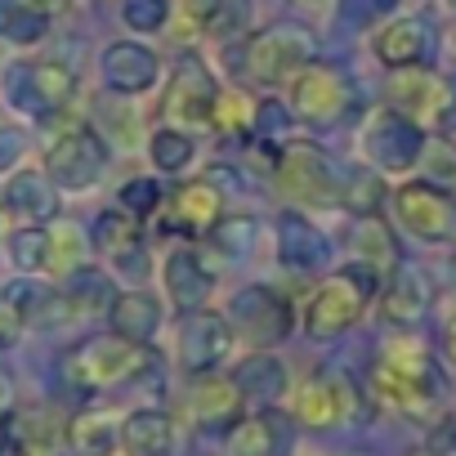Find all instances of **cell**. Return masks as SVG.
<instances>
[{
    "instance_id": "ffe728a7",
    "label": "cell",
    "mask_w": 456,
    "mask_h": 456,
    "mask_svg": "<svg viewBox=\"0 0 456 456\" xmlns=\"http://www.w3.org/2000/svg\"><path fill=\"white\" fill-rule=\"evenodd\" d=\"M188 407H192V416H197L201 425H224V429H228V425H233V420L242 416L247 398H242V389H238V380H233V376L206 371V376H197V380H192Z\"/></svg>"
},
{
    "instance_id": "4316f807",
    "label": "cell",
    "mask_w": 456,
    "mask_h": 456,
    "mask_svg": "<svg viewBox=\"0 0 456 456\" xmlns=\"http://www.w3.org/2000/svg\"><path fill=\"white\" fill-rule=\"evenodd\" d=\"M157 327H161V305H157V296H148V291H121V296L112 300V331H117V336H126V340H134V345H148V340L157 336Z\"/></svg>"
},
{
    "instance_id": "7c38bea8",
    "label": "cell",
    "mask_w": 456,
    "mask_h": 456,
    "mask_svg": "<svg viewBox=\"0 0 456 456\" xmlns=\"http://www.w3.org/2000/svg\"><path fill=\"white\" fill-rule=\"evenodd\" d=\"M358 394L340 371H314L300 389H296V420L309 429H336L354 416Z\"/></svg>"
},
{
    "instance_id": "52a82bcc",
    "label": "cell",
    "mask_w": 456,
    "mask_h": 456,
    "mask_svg": "<svg viewBox=\"0 0 456 456\" xmlns=\"http://www.w3.org/2000/svg\"><path fill=\"white\" fill-rule=\"evenodd\" d=\"M354 108V81L336 63H305L291 77V112L309 126H336Z\"/></svg>"
},
{
    "instance_id": "44dd1931",
    "label": "cell",
    "mask_w": 456,
    "mask_h": 456,
    "mask_svg": "<svg viewBox=\"0 0 456 456\" xmlns=\"http://www.w3.org/2000/svg\"><path fill=\"white\" fill-rule=\"evenodd\" d=\"M166 287H170V300H175V309H183V314H197L206 300H210V287H215V278H210V269L201 265V256L192 251V247H175L170 256H166Z\"/></svg>"
},
{
    "instance_id": "83f0119b",
    "label": "cell",
    "mask_w": 456,
    "mask_h": 456,
    "mask_svg": "<svg viewBox=\"0 0 456 456\" xmlns=\"http://www.w3.org/2000/svg\"><path fill=\"white\" fill-rule=\"evenodd\" d=\"M233 380H238L242 398H247V403H260V407H273V403L287 394V367H282L273 354L247 358V362L233 371Z\"/></svg>"
},
{
    "instance_id": "d590c367",
    "label": "cell",
    "mask_w": 456,
    "mask_h": 456,
    "mask_svg": "<svg viewBox=\"0 0 456 456\" xmlns=\"http://www.w3.org/2000/svg\"><path fill=\"white\" fill-rule=\"evenodd\" d=\"M121 19L130 32H161L170 19V0H121Z\"/></svg>"
},
{
    "instance_id": "484cf974",
    "label": "cell",
    "mask_w": 456,
    "mask_h": 456,
    "mask_svg": "<svg viewBox=\"0 0 456 456\" xmlns=\"http://www.w3.org/2000/svg\"><path fill=\"white\" fill-rule=\"evenodd\" d=\"M278 256H282V265H291V269H318V265L327 260V238L318 233L305 215L287 210V215L278 219Z\"/></svg>"
},
{
    "instance_id": "4fadbf2b",
    "label": "cell",
    "mask_w": 456,
    "mask_h": 456,
    "mask_svg": "<svg viewBox=\"0 0 456 456\" xmlns=\"http://www.w3.org/2000/svg\"><path fill=\"white\" fill-rule=\"evenodd\" d=\"M228 349H233V327H228V318L206 314V309H197V314L183 318L179 340H175V354H179V367L183 371L206 376V371H215L228 358Z\"/></svg>"
},
{
    "instance_id": "d6a6232c",
    "label": "cell",
    "mask_w": 456,
    "mask_h": 456,
    "mask_svg": "<svg viewBox=\"0 0 456 456\" xmlns=\"http://www.w3.org/2000/svg\"><path fill=\"white\" fill-rule=\"evenodd\" d=\"M148 152H152V161H157V170H166V175H179V170H188L192 166V139L183 134V130H175V126H166V130H157L152 139H148Z\"/></svg>"
},
{
    "instance_id": "f1b7e54d",
    "label": "cell",
    "mask_w": 456,
    "mask_h": 456,
    "mask_svg": "<svg viewBox=\"0 0 456 456\" xmlns=\"http://www.w3.org/2000/svg\"><path fill=\"white\" fill-rule=\"evenodd\" d=\"M68 447H72V456H117L121 425L108 411H81L68 425Z\"/></svg>"
},
{
    "instance_id": "74e56055",
    "label": "cell",
    "mask_w": 456,
    "mask_h": 456,
    "mask_svg": "<svg viewBox=\"0 0 456 456\" xmlns=\"http://www.w3.org/2000/svg\"><path fill=\"white\" fill-rule=\"evenodd\" d=\"M157 201H161V192H157V179H130L126 188H121V210H130L134 219H148L152 210H157Z\"/></svg>"
},
{
    "instance_id": "6da1fadb",
    "label": "cell",
    "mask_w": 456,
    "mask_h": 456,
    "mask_svg": "<svg viewBox=\"0 0 456 456\" xmlns=\"http://www.w3.org/2000/svg\"><path fill=\"white\" fill-rule=\"evenodd\" d=\"M371 394L403 416H429L443 398V380L429 345L411 331L389 336L371 362Z\"/></svg>"
},
{
    "instance_id": "9c48e42d",
    "label": "cell",
    "mask_w": 456,
    "mask_h": 456,
    "mask_svg": "<svg viewBox=\"0 0 456 456\" xmlns=\"http://www.w3.org/2000/svg\"><path fill=\"white\" fill-rule=\"evenodd\" d=\"M5 94L28 117H54L77 94V72H68L63 63H14Z\"/></svg>"
},
{
    "instance_id": "b9f144b4",
    "label": "cell",
    "mask_w": 456,
    "mask_h": 456,
    "mask_svg": "<svg viewBox=\"0 0 456 456\" xmlns=\"http://www.w3.org/2000/svg\"><path fill=\"white\" fill-rule=\"evenodd\" d=\"M10 407H14V380H10L5 367H0V420L10 416Z\"/></svg>"
},
{
    "instance_id": "f35d334b",
    "label": "cell",
    "mask_w": 456,
    "mask_h": 456,
    "mask_svg": "<svg viewBox=\"0 0 456 456\" xmlns=\"http://www.w3.org/2000/svg\"><path fill=\"white\" fill-rule=\"evenodd\" d=\"M210 233H215V242H219L228 256H242L247 242L256 238V224H251V219H238V215H224V219L210 228Z\"/></svg>"
},
{
    "instance_id": "9a60e30c",
    "label": "cell",
    "mask_w": 456,
    "mask_h": 456,
    "mask_svg": "<svg viewBox=\"0 0 456 456\" xmlns=\"http://www.w3.org/2000/svg\"><path fill=\"white\" fill-rule=\"evenodd\" d=\"M362 143H367V157H371L380 170L398 175V170H407V166L420 157V126L407 121L403 112H394V108H380V112L367 121Z\"/></svg>"
},
{
    "instance_id": "4dcf8cb0",
    "label": "cell",
    "mask_w": 456,
    "mask_h": 456,
    "mask_svg": "<svg viewBox=\"0 0 456 456\" xmlns=\"http://www.w3.org/2000/svg\"><path fill=\"white\" fill-rule=\"evenodd\" d=\"M349 247H354L358 265H367L376 273L385 265H394V238H389V228H385L380 215H358V224L349 228Z\"/></svg>"
},
{
    "instance_id": "8992f818",
    "label": "cell",
    "mask_w": 456,
    "mask_h": 456,
    "mask_svg": "<svg viewBox=\"0 0 456 456\" xmlns=\"http://www.w3.org/2000/svg\"><path fill=\"white\" fill-rule=\"evenodd\" d=\"M108 139L90 126H72L68 134H59L50 148H45V175L54 188H68V192H86L103 179L108 170Z\"/></svg>"
},
{
    "instance_id": "cb8c5ba5",
    "label": "cell",
    "mask_w": 456,
    "mask_h": 456,
    "mask_svg": "<svg viewBox=\"0 0 456 456\" xmlns=\"http://www.w3.org/2000/svg\"><path fill=\"white\" fill-rule=\"evenodd\" d=\"M0 206H5L10 215H19V219L41 224V219H50V215L59 210V197H54L50 175L19 170V175H10V183H5V188H0Z\"/></svg>"
},
{
    "instance_id": "e0dca14e",
    "label": "cell",
    "mask_w": 456,
    "mask_h": 456,
    "mask_svg": "<svg viewBox=\"0 0 456 456\" xmlns=\"http://www.w3.org/2000/svg\"><path fill=\"white\" fill-rule=\"evenodd\" d=\"M99 72H103V86H108V90H117V94H143V90L157 86V77H161V59H157L148 45L117 41V45L103 50Z\"/></svg>"
},
{
    "instance_id": "ba28073f",
    "label": "cell",
    "mask_w": 456,
    "mask_h": 456,
    "mask_svg": "<svg viewBox=\"0 0 456 456\" xmlns=\"http://www.w3.org/2000/svg\"><path fill=\"white\" fill-rule=\"evenodd\" d=\"M228 327H233L242 340H251L256 349H273L291 336L296 327V314H291V300L265 282L256 287H242L228 305Z\"/></svg>"
},
{
    "instance_id": "5bb4252c",
    "label": "cell",
    "mask_w": 456,
    "mask_h": 456,
    "mask_svg": "<svg viewBox=\"0 0 456 456\" xmlns=\"http://www.w3.org/2000/svg\"><path fill=\"white\" fill-rule=\"evenodd\" d=\"M447 99H452V77H434L425 68H398L389 77V103L407 121H429L443 130Z\"/></svg>"
},
{
    "instance_id": "277c9868",
    "label": "cell",
    "mask_w": 456,
    "mask_h": 456,
    "mask_svg": "<svg viewBox=\"0 0 456 456\" xmlns=\"http://www.w3.org/2000/svg\"><path fill=\"white\" fill-rule=\"evenodd\" d=\"M273 179L296 206H340V197H345V179H340L336 161L305 139H287L278 148Z\"/></svg>"
},
{
    "instance_id": "60d3db41",
    "label": "cell",
    "mask_w": 456,
    "mask_h": 456,
    "mask_svg": "<svg viewBox=\"0 0 456 456\" xmlns=\"http://www.w3.org/2000/svg\"><path fill=\"white\" fill-rule=\"evenodd\" d=\"M19 331H23V318L14 314V305L5 296H0V349H10L19 340Z\"/></svg>"
},
{
    "instance_id": "5b68a950",
    "label": "cell",
    "mask_w": 456,
    "mask_h": 456,
    "mask_svg": "<svg viewBox=\"0 0 456 456\" xmlns=\"http://www.w3.org/2000/svg\"><path fill=\"white\" fill-rule=\"evenodd\" d=\"M305 63H314V37L296 23H278V28H265L260 37L247 41L242 72L256 86H287Z\"/></svg>"
},
{
    "instance_id": "7a4b0ae2",
    "label": "cell",
    "mask_w": 456,
    "mask_h": 456,
    "mask_svg": "<svg viewBox=\"0 0 456 456\" xmlns=\"http://www.w3.org/2000/svg\"><path fill=\"white\" fill-rule=\"evenodd\" d=\"M376 287H380V273L367 269V265H349V269L327 273V278L318 282L314 300L305 305V331H309L314 340H336V336H345V331L367 314Z\"/></svg>"
},
{
    "instance_id": "ee69618b",
    "label": "cell",
    "mask_w": 456,
    "mask_h": 456,
    "mask_svg": "<svg viewBox=\"0 0 456 456\" xmlns=\"http://www.w3.org/2000/svg\"><path fill=\"white\" fill-rule=\"evenodd\" d=\"M19 5H28V10H41V14H50V10H59L63 0H19Z\"/></svg>"
},
{
    "instance_id": "d6986e66",
    "label": "cell",
    "mask_w": 456,
    "mask_h": 456,
    "mask_svg": "<svg viewBox=\"0 0 456 456\" xmlns=\"http://www.w3.org/2000/svg\"><path fill=\"white\" fill-rule=\"evenodd\" d=\"M224 219V192L206 179H188L175 188L170 197V228L179 233H210V228Z\"/></svg>"
},
{
    "instance_id": "7402d4cb",
    "label": "cell",
    "mask_w": 456,
    "mask_h": 456,
    "mask_svg": "<svg viewBox=\"0 0 456 456\" xmlns=\"http://www.w3.org/2000/svg\"><path fill=\"white\" fill-rule=\"evenodd\" d=\"M371 50H376V59L385 63V68H420V59L429 54V28L420 23V19H394V23H385L380 32H376V41H371Z\"/></svg>"
},
{
    "instance_id": "2e32d148",
    "label": "cell",
    "mask_w": 456,
    "mask_h": 456,
    "mask_svg": "<svg viewBox=\"0 0 456 456\" xmlns=\"http://www.w3.org/2000/svg\"><path fill=\"white\" fill-rule=\"evenodd\" d=\"M291 420L273 407H256L224 429V456H287Z\"/></svg>"
},
{
    "instance_id": "8fae6325",
    "label": "cell",
    "mask_w": 456,
    "mask_h": 456,
    "mask_svg": "<svg viewBox=\"0 0 456 456\" xmlns=\"http://www.w3.org/2000/svg\"><path fill=\"white\" fill-rule=\"evenodd\" d=\"M215 99H219V86L215 77L197 63V59H183L170 90H166V103L161 112L175 121V130H210V117H215Z\"/></svg>"
},
{
    "instance_id": "1f68e13d",
    "label": "cell",
    "mask_w": 456,
    "mask_h": 456,
    "mask_svg": "<svg viewBox=\"0 0 456 456\" xmlns=\"http://www.w3.org/2000/svg\"><path fill=\"white\" fill-rule=\"evenodd\" d=\"M45 28H50V14H41V10H28L19 0L0 5V37L14 41V45H37L45 37Z\"/></svg>"
},
{
    "instance_id": "603a6c76",
    "label": "cell",
    "mask_w": 456,
    "mask_h": 456,
    "mask_svg": "<svg viewBox=\"0 0 456 456\" xmlns=\"http://www.w3.org/2000/svg\"><path fill=\"white\" fill-rule=\"evenodd\" d=\"M121 447L130 456H170L175 452V420L161 407H139L121 420Z\"/></svg>"
},
{
    "instance_id": "836d02e7",
    "label": "cell",
    "mask_w": 456,
    "mask_h": 456,
    "mask_svg": "<svg viewBox=\"0 0 456 456\" xmlns=\"http://www.w3.org/2000/svg\"><path fill=\"white\" fill-rule=\"evenodd\" d=\"M45 251H50V233L45 228H19V233L10 238V256H14V265L23 269V273H32V269H45Z\"/></svg>"
},
{
    "instance_id": "8d00e7d4",
    "label": "cell",
    "mask_w": 456,
    "mask_h": 456,
    "mask_svg": "<svg viewBox=\"0 0 456 456\" xmlns=\"http://www.w3.org/2000/svg\"><path fill=\"white\" fill-rule=\"evenodd\" d=\"M77 251H81V238H77V228H54L50 233V251H45V269L63 273V269H77Z\"/></svg>"
},
{
    "instance_id": "e575fe53",
    "label": "cell",
    "mask_w": 456,
    "mask_h": 456,
    "mask_svg": "<svg viewBox=\"0 0 456 456\" xmlns=\"http://www.w3.org/2000/svg\"><path fill=\"white\" fill-rule=\"evenodd\" d=\"M183 10H188V19L201 28V32H210V37H224L228 28H233V0H183Z\"/></svg>"
},
{
    "instance_id": "7bdbcfd3",
    "label": "cell",
    "mask_w": 456,
    "mask_h": 456,
    "mask_svg": "<svg viewBox=\"0 0 456 456\" xmlns=\"http://www.w3.org/2000/svg\"><path fill=\"white\" fill-rule=\"evenodd\" d=\"M443 354H447V362L456 367V318L447 322V331H443Z\"/></svg>"
},
{
    "instance_id": "ac0fdd59",
    "label": "cell",
    "mask_w": 456,
    "mask_h": 456,
    "mask_svg": "<svg viewBox=\"0 0 456 456\" xmlns=\"http://www.w3.org/2000/svg\"><path fill=\"white\" fill-rule=\"evenodd\" d=\"M94 251H103L112 265L121 269H148V256H143V219H134L130 210H103L99 224H94Z\"/></svg>"
},
{
    "instance_id": "30bf717a",
    "label": "cell",
    "mask_w": 456,
    "mask_h": 456,
    "mask_svg": "<svg viewBox=\"0 0 456 456\" xmlns=\"http://www.w3.org/2000/svg\"><path fill=\"white\" fill-rule=\"evenodd\" d=\"M394 210H398V224L407 228V233H416L420 242H443L452 238V228H456V201L447 188L438 183H403L394 192Z\"/></svg>"
},
{
    "instance_id": "f546056e",
    "label": "cell",
    "mask_w": 456,
    "mask_h": 456,
    "mask_svg": "<svg viewBox=\"0 0 456 456\" xmlns=\"http://www.w3.org/2000/svg\"><path fill=\"white\" fill-rule=\"evenodd\" d=\"M256 121H260V108H256V99H251L247 90H238V86L219 90L215 117H210V130H215L219 139H242V134H251Z\"/></svg>"
},
{
    "instance_id": "d4e9b609",
    "label": "cell",
    "mask_w": 456,
    "mask_h": 456,
    "mask_svg": "<svg viewBox=\"0 0 456 456\" xmlns=\"http://www.w3.org/2000/svg\"><path fill=\"white\" fill-rule=\"evenodd\" d=\"M429 300H434V291H429L425 273H420V269H411V265H398V269H394V278H389V287H385V305H380V309H385V318H389V322L411 327V322H420V318H425Z\"/></svg>"
},
{
    "instance_id": "ab89813d",
    "label": "cell",
    "mask_w": 456,
    "mask_h": 456,
    "mask_svg": "<svg viewBox=\"0 0 456 456\" xmlns=\"http://www.w3.org/2000/svg\"><path fill=\"white\" fill-rule=\"evenodd\" d=\"M394 5H398V0H340V19L354 23V28H367V23L385 19Z\"/></svg>"
},
{
    "instance_id": "3957f363",
    "label": "cell",
    "mask_w": 456,
    "mask_h": 456,
    "mask_svg": "<svg viewBox=\"0 0 456 456\" xmlns=\"http://www.w3.org/2000/svg\"><path fill=\"white\" fill-rule=\"evenodd\" d=\"M143 362H148L143 345H134L117 331H103V336H86L77 349H68L63 376H68V385H77L86 394H99V389H112V385L130 380Z\"/></svg>"
}]
</instances>
